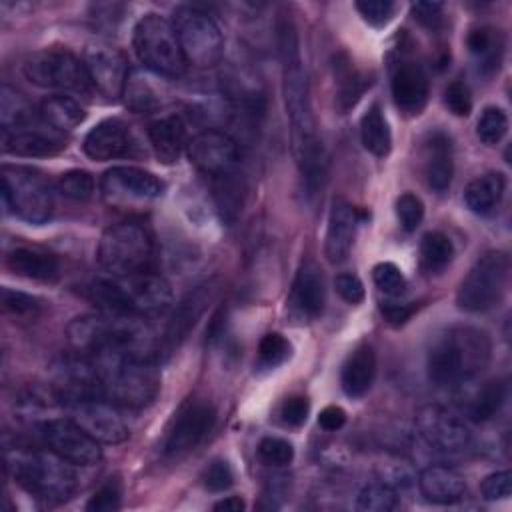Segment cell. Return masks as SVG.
I'll list each match as a JSON object with an SVG mask.
<instances>
[{
    "label": "cell",
    "instance_id": "9a60e30c",
    "mask_svg": "<svg viewBox=\"0 0 512 512\" xmlns=\"http://www.w3.org/2000/svg\"><path fill=\"white\" fill-rule=\"evenodd\" d=\"M100 190L110 206L126 208L160 198L164 194V182L144 168L114 166L104 172Z\"/></svg>",
    "mask_w": 512,
    "mask_h": 512
},
{
    "label": "cell",
    "instance_id": "6f0895ef",
    "mask_svg": "<svg viewBox=\"0 0 512 512\" xmlns=\"http://www.w3.org/2000/svg\"><path fill=\"white\" fill-rule=\"evenodd\" d=\"M344 422H346V412L336 404H330V406L322 408L320 414H318V424L328 432L340 430L344 426Z\"/></svg>",
    "mask_w": 512,
    "mask_h": 512
},
{
    "label": "cell",
    "instance_id": "ab89813d",
    "mask_svg": "<svg viewBox=\"0 0 512 512\" xmlns=\"http://www.w3.org/2000/svg\"><path fill=\"white\" fill-rule=\"evenodd\" d=\"M396 506L398 494L386 482H370L356 496V508L362 512H390Z\"/></svg>",
    "mask_w": 512,
    "mask_h": 512
},
{
    "label": "cell",
    "instance_id": "4dcf8cb0",
    "mask_svg": "<svg viewBox=\"0 0 512 512\" xmlns=\"http://www.w3.org/2000/svg\"><path fill=\"white\" fill-rule=\"evenodd\" d=\"M466 46L480 74L492 76L494 72H498L502 62V52H504V38L500 30L490 26L474 28L466 38Z\"/></svg>",
    "mask_w": 512,
    "mask_h": 512
},
{
    "label": "cell",
    "instance_id": "8d00e7d4",
    "mask_svg": "<svg viewBox=\"0 0 512 512\" xmlns=\"http://www.w3.org/2000/svg\"><path fill=\"white\" fill-rule=\"evenodd\" d=\"M504 400H506V384L502 380H490L474 396L468 408V416L474 422H488L500 412Z\"/></svg>",
    "mask_w": 512,
    "mask_h": 512
},
{
    "label": "cell",
    "instance_id": "e575fe53",
    "mask_svg": "<svg viewBox=\"0 0 512 512\" xmlns=\"http://www.w3.org/2000/svg\"><path fill=\"white\" fill-rule=\"evenodd\" d=\"M360 138L364 148L374 156H386L392 148V134L384 112L378 104H372L360 118Z\"/></svg>",
    "mask_w": 512,
    "mask_h": 512
},
{
    "label": "cell",
    "instance_id": "cb8c5ba5",
    "mask_svg": "<svg viewBox=\"0 0 512 512\" xmlns=\"http://www.w3.org/2000/svg\"><path fill=\"white\" fill-rule=\"evenodd\" d=\"M216 290H218L216 282L208 280V282L196 286L192 292H188L180 300V304L174 308V312L168 320L166 332H164V344L168 348L178 346L190 334V330L196 326V322L202 318L208 304L212 302Z\"/></svg>",
    "mask_w": 512,
    "mask_h": 512
},
{
    "label": "cell",
    "instance_id": "52a82bcc",
    "mask_svg": "<svg viewBox=\"0 0 512 512\" xmlns=\"http://www.w3.org/2000/svg\"><path fill=\"white\" fill-rule=\"evenodd\" d=\"M154 254L150 232L138 222L108 226L98 242V264L112 276L148 272Z\"/></svg>",
    "mask_w": 512,
    "mask_h": 512
},
{
    "label": "cell",
    "instance_id": "3957f363",
    "mask_svg": "<svg viewBox=\"0 0 512 512\" xmlns=\"http://www.w3.org/2000/svg\"><path fill=\"white\" fill-rule=\"evenodd\" d=\"M66 336L74 352L86 356L104 350H132L156 356L152 330L146 320L136 314L106 310L84 314L68 324Z\"/></svg>",
    "mask_w": 512,
    "mask_h": 512
},
{
    "label": "cell",
    "instance_id": "d590c367",
    "mask_svg": "<svg viewBox=\"0 0 512 512\" xmlns=\"http://www.w3.org/2000/svg\"><path fill=\"white\" fill-rule=\"evenodd\" d=\"M336 68V78H338V94H336V104L340 112H348L364 94V90L370 86V80H366L364 74L356 72L352 64L338 62L334 64Z\"/></svg>",
    "mask_w": 512,
    "mask_h": 512
},
{
    "label": "cell",
    "instance_id": "8fae6325",
    "mask_svg": "<svg viewBox=\"0 0 512 512\" xmlns=\"http://www.w3.org/2000/svg\"><path fill=\"white\" fill-rule=\"evenodd\" d=\"M172 26L178 36L182 56L188 64L210 68L220 62L224 52L222 32L204 10L180 6L174 10Z\"/></svg>",
    "mask_w": 512,
    "mask_h": 512
},
{
    "label": "cell",
    "instance_id": "1f68e13d",
    "mask_svg": "<svg viewBox=\"0 0 512 512\" xmlns=\"http://www.w3.org/2000/svg\"><path fill=\"white\" fill-rule=\"evenodd\" d=\"M506 190V178L500 172H486L476 176L464 188V202L466 206L480 216L492 214Z\"/></svg>",
    "mask_w": 512,
    "mask_h": 512
},
{
    "label": "cell",
    "instance_id": "c3c4849f",
    "mask_svg": "<svg viewBox=\"0 0 512 512\" xmlns=\"http://www.w3.org/2000/svg\"><path fill=\"white\" fill-rule=\"evenodd\" d=\"M396 216L400 220V226L406 230V232H414L422 218H424V204L422 200L412 194V192H404L398 196L396 200Z\"/></svg>",
    "mask_w": 512,
    "mask_h": 512
},
{
    "label": "cell",
    "instance_id": "7402d4cb",
    "mask_svg": "<svg viewBox=\"0 0 512 512\" xmlns=\"http://www.w3.org/2000/svg\"><path fill=\"white\" fill-rule=\"evenodd\" d=\"M360 224L358 210L344 198H334L328 214L324 254L330 264H340L348 258Z\"/></svg>",
    "mask_w": 512,
    "mask_h": 512
},
{
    "label": "cell",
    "instance_id": "5bb4252c",
    "mask_svg": "<svg viewBox=\"0 0 512 512\" xmlns=\"http://www.w3.org/2000/svg\"><path fill=\"white\" fill-rule=\"evenodd\" d=\"M48 450L74 466H92L102 458L100 442L90 436L74 418H50L40 426Z\"/></svg>",
    "mask_w": 512,
    "mask_h": 512
},
{
    "label": "cell",
    "instance_id": "7dc6e473",
    "mask_svg": "<svg viewBox=\"0 0 512 512\" xmlns=\"http://www.w3.org/2000/svg\"><path fill=\"white\" fill-rule=\"evenodd\" d=\"M122 484L118 478H108L88 500L86 510L90 512H114L120 508Z\"/></svg>",
    "mask_w": 512,
    "mask_h": 512
},
{
    "label": "cell",
    "instance_id": "6da1fadb",
    "mask_svg": "<svg viewBox=\"0 0 512 512\" xmlns=\"http://www.w3.org/2000/svg\"><path fill=\"white\" fill-rule=\"evenodd\" d=\"M102 398L118 408L140 410L154 402L160 390L156 356L132 350H104L90 354Z\"/></svg>",
    "mask_w": 512,
    "mask_h": 512
},
{
    "label": "cell",
    "instance_id": "91938a15",
    "mask_svg": "<svg viewBox=\"0 0 512 512\" xmlns=\"http://www.w3.org/2000/svg\"><path fill=\"white\" fill-rule=\"evenodd\" d=\"M244 508H246V504L240 496H228L214 504V510H218V512H240Z\"/></svg>",
    "mask_w": 512,
    "mask_h": 512
},
{
    "label": "cell",
    "instance_id": "30bf717a",
    "mask_svg": "<svg viewBox=\"0 0 512 512\" xmlns=\"http://www.w3.org/2000/svg\"><path fill=\"white\" fill-rule=\"evenodd\" d=\"M2 202L18 218L30 224H44L54 212L50 182L34 168H2Z\"/></svg>",
    "mask_w": 512,
    "mask_h": 512
},
{
    "label": "cell",
    "instance_id": "ba28073f",
    "mask_svg": "<svg viewBox=\"0 0 512 512\" xmlns=\"http://www.w3.org/2000/svg\"><path fill=\"white\" fill-rule=\"evenodd\" d=\"M508 278L510 256L504 250H490L482 254L458 286V308L474 314L496 308L506 294Z\"/></svg>",
    "mask_w": 512,
    "mask_h": 512
},
{
    "label": "cell",
    "instance_id": "603a6c76",
    "mask_svg": "<svg viewBox=\"0 0 512 512\" xmlns=\"http://www.w3.org/2000/svg\"><path fill=\"white\" fill-rule=\"evenodd\" d=\"M392 98L404 114H420L428 102V78L422 66L414 60L402 58L392 68Z\"/></svg>",
    "mask_w": 512,
    "mask_h": 512
},
{
    "label": "cell",
    "instance_id": "d4e9b609",
    "mask_svg": "<svg viewBox=\"0 0 512 512\" xmlns=\"http://www.w3.org/2000/svg\"><path fill=\"white\" fill-rule=\"evenodd\" d=\"M324 300L326 288L320 268L312 260L302 262L290 292L292 310L302 318H316L324 308Z\"/></svg>",
    "mask_w": 512,
    "mask_h": 512
},
{
    "label": "cell",
    "instance_id": "2e32d148",
    "mask_svg": "<svg viewBox=\"0 0 512 512\" xmlns=\"http://www.w3.org/2000/svg\"><path fill=\"white\" fill-rule=\"evenodd\" d=\"M416 430L438 452L456 454L470 446V430L454 412L438 404H426L416 412Z\"/></svg>",
    "mask_w": 512,
    "mask_h": 512
},
{
    "label": "cell",
    "instance_id": "277c9868",
    "mask_svg": "<svg viewBox=\"0 0 512 512\" xmlns=\"http://www.w3.org/2000/svg\"><path fill=\"white\" fill-rule=\"evenodd\" d=\"M90 300L106 312L150 316L166 310L172 302L170 284L152 272L112 276L88 286Z\"/></svg>",
    "mask_w": 512,
    "mask_h": 512
},
{
    "label": "cell",
    "instance_id": "f35d334b",
    "mask_svg": "<svg viewBox=\"0 0 512 512\" xmlns=\"http://www.w3.org/2000/svg\"><path fill=\"white\" fill-rule=\"evenodd\" d=\"M34 118H36V114L32 112L30 102L20 92H16L14 88L4 84L2 90H0V122H2V130L28 124Z\"/></svg>",
    "mask_w": 512,
    "mask_h": 512
},
{
    "label": "cell",
    "instance_id": "f6af8a7d",
    "mask_svg": "<svg viewBox=\"0 0 512 512\" xmlns=\"http://www.w3.org/2000/svg\"><path fill=\"white\" fill-rule=\"evenodd\" d=\"M374 284L386 296H400L406 290V278L402 270L392 262H380L372 270Z\"/></svg>",
    "mask_w": 512,
    "mask_h": 512
},
{
    "label": "cell",
    "instance_id": "8992f818",
    "mask_svg": "<svg viewBox=\"0 0 512 512\" xmlns=\"http://www.w3.org/2000/svg\"><path fill=\"white\" fill-rule=\"evenodd\" d=\"M282 96H284L286 116L290 122L292 152L298 164L324 150V144L316 132L308 76L302 68L300 54L282 58Z\"/></svg>",
    "mask_w": 512,
    "mask_h": 512
},
{
    "label": "cell",
    "instance_id": "4fadbf2b",
    "mask_svg": "<svg viewBox=\"0 0 512 512\" xmlns=\"http://www.w3.org/2000/svg\"><path fill=\"white\" fill-rule=\"evenodd\" d=\"M216 424V410L208 400H186L172 416L164 440L162 452L168 458H184L198 448Z\"/></svg>",
    "mask_w": 512,
    "mask_h": 512
},
{
    "label": "cell",
    "instance_id": "9c48e42d",
    "mask_svg": "<svg viewBox=\"0 0 512 512\" xmlns=\"http://www.w3.org/2000/svg\"><path fill=\"white\" fill-rule=\"evenodd\" d=\"M132 46L138 60L152 72L176 78L184 70V56L172 22L160 14H144L132 34Z\"/></svg>",
    "mask_w": 512,
    "mask_h": 512
},
{
    "label": "cell",
    "instance_id": "d6a6232c",
    "mask_svg": "<svg viewBox=\"0 0 512 512\" xmlns=\"http://www.w3.org/2000/svg\"><path fill=\"white\" fill-rule=\"evenodd\" d=\"M122 100H124V106L136 114H152L160 108V102H162L160 92L152 84L150 76L140 68H134L128 72V78L122 90Z\"/></svg>",
    "mask_w": 512,
    "mask_h": 512
},
{
    "label": "cell",
    "instance_id": "74e56055",
    "mask_svg": "<svg viewBox=\"0 0 512 512\" xmlns=\"http://www.w3.org/2000/svg\"><path fill=\"white\" fill-rule=\"evenodd\" d=\"M420 256H422L424 268L432 274H438L450 264L454 256L452 240L442 232H428L422 236Z\"/></svg>",
    "mask_w": 512,
    "mask_h": 512
},
{
    "label": "cell",
    "instance_id": "7bdbcfd3",
    "mask_svg": "<svg viewBox=\"0 0 512 512\" xmlns=\"http://www.w3.org/2000/svg\"><path fill=\"white\" fill-rule=\"evenodd\" d=\"M58 190L66 198L86 202L94 196V178L86 170H68L58 178Z\"/></svg>",
    "mask_w": 512,
    "mask_h": 512
},
{
    "label": "cell",
    "instance_id": "f1b7e54d",
    "mask_svg": "<svg viewBox=\"0 0 512 512\" xmlns=\"http://www.w3.org/2000/svg\"><path fill=\"white\" fill-rule=\"evenodd\" d=\"M374 376H376V354L372 346L360 344L348 354V358L342 364L340 384L344 394L350 398L364 396L370 390Z\"/></svg>",
    "mask_w": 512,
    "mask_h": 512
},
{
    "label": "cell",
    "instance_id": "7a4b0ae2",
    "mask_svg": "<svg viewBox=\"0 0 512 512\" xmlns=\"http://www.w3.org/2000/svg\"><path fill=\"white\" fill-rule=\"evenodd\" d=\"M490 336L468 324L446 328L434 338L426 354V372L440 388L458 386L478 376L490 362Z\"/></svg>",
    "mask_w": 512,
    "mask_h": 512
},
{
    "label": "cell",
    "instance_id": "ac0fdd59",
    "mask_svg": "<svg viewBox=\"0 0 512 512\" xmlns=\"http://www.w3.org/2000/svg\"><path fill=\"white\" fill-rule=\"evenodd\" d=\"M70 418H74L90 436L100 444H120L128 438V426L118 412V406L102 396L82 398L66 406Z\"/></svg>",
    "mask_w": 512,
    "mask_h": 512
},
{
    "label": "cell",
    "instance_id": "ffe728a7",
    "mask_svg": "<svg viewBox=\"0 0 512 512\" xmlns=\"http://www.w3.org/2000/svg\"><path fill=\"white\" fill-rule=\"evenodd\" d=\"M2 148L16 156H54L66 148L60 132L52 130L40 116L32 122L2 130Z\"/></svg>",
    "mask_w": 512,
    "mask_h": 512
},
{
    "label": "cell",
    "instance_id": "4316f807",
    "mask_svg": "<svg viewBox=\"0 0 512 512\" xmlns=\"http://www.w3.org/2000/svg\"><path fill=\"white\" fill-rule=\"evenodd\" d=\"M418 488L432 504H454L466 494L464 478L448 466H426L418 476Z\"/></svg>",
    "mask_w": 512,
    "mask_h": 512
},
{
    "label": "cell",
    "instance_id": "5b68a950",
    "mask_svg": "<svg viewBox=\"0 0 512 512\" xmlns=\"http://www.w3.org/2000/svg\"><path fill=\"white\" fill-rule=\"evenodd\" d=\"M6 468L16 484L46 502H64L78 486L74 464L52 450H6Z\"/></svg>",
    "mask_w": 512,
    "mask_h": 512
},
{
    "label": "cell",
    "instance_id": "bcb514c9",
    "mask_svg": "<svg viewBox=\"0 0 512 512\" xmlns=\"http://www.w3.org/2000/svg\"><path fill=\"white\" fill-rule=\"evenodd\" d=\"M258 458L268 466H286L294 458V448L284 438L266 436L258 444Z\"/></svg>",
    "mask_w": 512,
    "mask_h": 512
},
{
    "label": "cell",
    "instance_id": "484cf974",
    "mask_svg": "<svg viewBox=\"0 0 512 512\" xmlns=\"http://www.w3.org/2000/svg\"><path fill=\"white\" fill-rule=\"evenodd\" d=\"M424 178L434 192H446L454 176L452 140L446 132L436 130L424 142Z\"/></svg>",
    "mask_w": 512,
    "mask_h": 512
},
{
    "label": "cell",
    "instance_id": "db71d44e",
    "mask_svg": "<svg viewBox=\"0 0 512 512\" xmlns=\"http://www.w3.org/2000/svg\"><path fill=\"white\" fill-rule=\"evenodd\" d=\"M308 412H310V402L306 396H290L282 402V408H280V416H282V422L292 426V428H298L306 422L308 418Z\"/></svg>",
    "mask_w": 512,
    "mask_h": 512
},
{
    "label": "cell",
    "instance_id": "816d5d0a",
    "mask_svg": "<svg viewBox=\"0 0 512 512\" xmlns=\"http://www.w3.org/2000/svg\"><path fill=\"white\" fill-rule=\"evenodd\" d=\"M354 6L360 16L376 28L388 24L394 14V4L390 0H358Z\"/></svg>",
    "mask_w": 512,
    "mask_h": 512
},
{
    "label": "cell",
    "instance_id": "f5cc1de1",
    "mask_svg": "<svg viewBox=\"0 0 512 512\" xmlns=\"http://www.w3.org/2000/svg\"><path fill=\"white\" fill-rule=\"evenodd\" d=\"M480 492L486 500H506L512 494V474L500 470L486 476L480 484Z\"/></svg>",
    "mask_w": 512,
    "mask_h": 512
},
{
    "label": "cell",
    "instance_id": "9f6ffc18",
    "mask_svg": "<svg viewBox=\"0 0 512 512\" xmlns=\"http://www.w3.org/2000/svg\"><path fill=\"white\" fill-rule=\"evenodd\" d=\"M442 10H444V4H440V2H414L412 4V16L426 28L440 26Z\"/></svg>",
    "mask_w": 512,
    "mask_h": 512
},
{
    "label": "cell",
    "instance_id": "7c38bea8",
    "mask_svg": "<svg viewBox=\"0 0 512 512\" xmlns=\"http://www.w3.org/2000/svg\"><path fill=\"white\" fill-rule=\"evenodd\" d=\"M24 76L48 90L88 94L92 90L84 62L68 50L46 48L30 54L24 62Z\"/></svg>",
    "mask_w": 512,
    "mask_h": 512
},
{
    "label": "cell",
    "instance_id": "83f0119b",
    "mask_svg": "<svg viewBox=\"0 0 512 512\" xmlns=\"http://www.w3.org/2000/svg\"><path fill=\"white\" fill-rule=\"evenodd\" d=\"M6 266L16 276L40 282H52L60 274V264L54 254L30 246H18L10 250L6 256Z\"/></svg>",
    "mask_w": 512,
    "mask_h": 512
},
{
    "label": "cell",
    "instance_id": "681fc988",
    "mask_svg": "<svg viewBox=\"0 0 512 512\" xmlns=\"http://www.w3.org/2000/svg\"><path fill=\"white\" fill-rule=\"evenodd\" d=\"M234 484V470L232 466L222 460V458H216L212 460L204 472H202V486L208 490V492H224L228 490L230 486Z\"/></svg>",
    "mask_w": 512,
    "mask_h": 512
},
{
    "label": "cell",
    "instance_id": "ee69618b",
    "mask_svg": "<svg viewBox=\"0 0 512 512\" xmlns=\"http://www.w3.org/2000/svg\"><path fill=\"white\" fill-rule=\"evenodd\" d=\"M2 308L4 312L12 314L14 318H36L40 314V300L26 294V292H20V290H12V288H4L2 290Z\"/></svg>",
    "mask_w": 512,
    "mask_h": 512
},
{
    "label": "cell",
    "instance_id": "d6986e66",
    "mask_svg": "<svg viewBox=\"0 0 512 512\" xmlns=\"http://www.w3.org/2000/svg\"><path fill=\"white\" fill-rule=\"evenodd\" d=\"M82 62L92 88H96L108 100L122 96L130 70L126 58L116 48L102 44L88 46Z\"/></svg>",
    "mask_w": 512,
    "mask_h": 512
},
{
    "label": "cell",
    "instance_id": "836d02e7",
    "mask_svg": "<svg viewBox=\"0 0 512 512\" xmlns=\"http://www.w3.org/2000/svg\"><path fill=\"white\" fill-rule=\"evenodd\" d=\"M38 116L52 130H56V132H70V130H74L84 120L86 112H84V108L74 98L64 96V94H56V96L46 98L40 104Z\"/></svg>",
    "mask_w": 512,
    "mask_h": 512
},
{
    "label": "cell",
    "instance_id": "b9f144b4",
    "mask_svg": "<svg viewBox=\"0 0 512 512\" xmlns=\"http://www.w3.org/2000/svg\"><path fill=\"white\" fill-rule=\"evenodd\" d=\"M508 132V116L502 108L488 106L478 118L476 124V136L486 146H496Z\"/></svg>",
    "mask_w": 512,
    "mask_h": 512
},
{
    "label": "cell",
    "instance_id": "f546056e",
    "mask_svg": "<svg viewBox=\"0 0 512 512\" xmlns=\"http://www.w3.org/2000/svg\"><path fill=\"white\" fill-rule=\"evenodd\" d=\"M148 138L156 158L162 164H172L182 154L186 144V130L178 116H162L148 126Z\"/></svg>",
    "mask_w": 512,
    "mask_h": 512
},
{
    "label": "cell",
    "instance_id": "11a10c76",
    "mask_svg": "<svg viewBox=\"0 0 512 512\" xmlns=\"http://www.w3.org/2000/svg\"><path fill=\"white\" fill-rule=\"evenodd\" d=\"M334 288L348 304H360L364 300V284L356 274H338Z\"/></svg>",
    "mask_w": 512,
    "mask_h": 512
},
{
    "label": "cell",
    "instance_id": "680465c9",
    "mask_svg": "<svg viewBox=\"0 0 512 512\" xmlns=\"http://www.w3.org/2000/svg\"><path fill=\"white\" fill-rule=\"evenodd\" d=\"M380 310H382V316H384L390 324L400 326V324H404V322L412 316L414 306H410V304H400V302H386V304L380 306Z\"/></svg>",
    "mask_w": 512,
    "mask_h": 512
},
{
    "label": "cell",
    "instance_id": "f907efd6",
    "mask_svg": "<svg viewBox=\"0 0 512 512\" xmlns=\"http://www.w3.org/2000/svg\"><path fill=\"white\" fill-rule=\"evenodd\" d=\"M444 104L454 116H468L472 112V94L466 82L452 80L444 90Z\"/></svg>",
    "mask_w": 512,
    "mask_h": 512
},
{
    "label": "cell",
    "instance_id": "e0dca14e",
    "mask_svg": "<svg viewBox=\"0 0 512 512\" xmlns=\"http://www.w3.org/2000/svg\"><path fill=\"white\" fill-rule=\"evenodd\" d=\"M192 164L212 180L234 176L240 166L238 144L222 130H204L188 144Z\"/></svg>",
    "mask_w": 512,
    "mask_h": 512
},
{
    "label": "cell",
    "instance_id": "60d3db41",
    "mask_svg": "<svg viewBox=\"0 0 512 512\" xmlns=\"http://www.w3.org/2000/svg\"><path fill=\"white\" fill-rule=\"evenodd\" d=\"M290 352H292L290 342L282 334L270 332V334L262 336V340L258 344L256 364L260 370H274L290 358Z\"/></svg>",
    "mask_w": 512,
    "mask_h": 512
},
{
    "label": "cell",
    "instance_id": "44dd1931",
    "mask_svg": "<svg viewBox=\"0 0 512 512\" xmlns=\"http://www.w3.org/2000/svg\"><path fill=\"white\" fill-rule=\"evenodd\" d=\"M82 146L88 158L96 162H106L134 156L138 142L126 122L118 118H106L86 134Z\"/></svg>",
    "mask_w": 512,
    "mask_h": 512
}]
</instances>
